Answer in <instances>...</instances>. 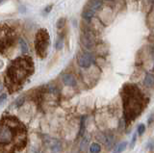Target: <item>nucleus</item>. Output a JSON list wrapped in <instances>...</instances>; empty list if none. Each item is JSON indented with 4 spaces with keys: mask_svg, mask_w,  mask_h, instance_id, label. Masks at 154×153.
<instances>
[{
    "mask_svg": "<svg viewBox=\"0 0 154 153\" xmlns=\"http://www.w3.org/2000/svg\"><path fill=\"white\" fill-rule=\"evenodd\" d=\"M24 101H25V97L24 96H20V97H18L17 99H16V101L14 102V106L16 107V108H18V107H20L23 105Z\"/></svg>",
    "mask_w": 154,
    "mask_h": 153,
    "instance_id": "obj_19",
    "label": "nucleus"
},
{
    "mask_svg": "<svg viewBox=\"0 0 154 153\" xmlns=\"http://www.w3.org/2000/svg\"><path fill=\"white\" fill-rule=\"evenodd\" d=\"M52 8H53L52 5H48L47 7L45 8V10H43V14H45V15H47V14H49L51 12V10H52Z\"/></svg>",
    "mask_w": 154,
    "mask_h": 153,
    "instance_id": "obj_23",
    "label": "nucleus"
},
{
    "mask_svg": "<svg viewBox=\"0 0 154 153\" xmlns=\"http://www.w3.org/2000/svg\"><path fill=\"white\" fill-rule=\"evenodd\" d=\"M153 70H154V66H153Z\"/></svg>",
    "mask_w": 154,
    "mask_h": 153,
    "instance_id": "obj_29",
    "label": "nucleus"
},
{
    "mask_svg": "<svg viewBox=\"0 0 154 153\" xmlns=\"http://www.w3.org/2000/svg\"><path fill=\"white\" fill-rule=\"evenodd\" d=\"M19 44H20V49H21V53L23 55H26L28 53L29 51V48H28V45L25 41H24V40L20 39L19 40Z\"/></svg>",
    "mask_w": 154,
    "mask_h": 153,
    "instance_id": "obj_17",
    "label": "nucleus"
},
{
    "mask_svg": "<svg viewBox=\"0 0 154 153\" xmlns=\"http://www.w3.org/2000/svg\"><path fill=\"white\" fill-rule=\"evenodd\" d=\"M62 80H63V82H64V84L69 86V87H74L76 85V79L74 76L70 73H66L63 75Z\"/></svg>",
    "mask_w": 154,
    "mask_h": 153,
    "instance_id": "obj_8",
    "label": "nucleus"
},
{
    "mask_svg": "<svg viewBox=\"0 0 154 153\" xmlns=\"http://www.w3.org/2000/svg\"><path fill=\"white\" fill-rule=\"evenodd\" d=\"M85 132V117L82 118L81 124H80V131H79V137H83Z\"/></svg>",
    "mask_w": 154,
    "mask_h": 153,
    "instance_id": "obj_20",
    "label": "nucleus"
},
{
    "mask_svg": "<svg viewBox=\"0 0 154 153\" xmlns=\"http://www.w3.org/2000/svg\"><path fill=\"white\" fill-rule=\"evenodd\" d=\"M143 96L141 90L134 84H126L122 89V101L124 121L126 123L133 121L143 110Z\"/></svg>",
    "mask_w": 154,
    "mask_h": 153,
    "instance_id": "obj_3",
    "label": "nucleus"
},
{
    "mask_svg": "<svg viewBox=\"0 0 154 153\" xmlns=\"http://www.w3.org/2000/svg\"><path fill=\"white\" fill-rule=\"evenodd\" d=\"M17 40L14 28L7 23H0V54H5L14 45Z\"/></svg>",
    "mask_w": 154,
    "mask_h": 153,
    "instance_id": "obj_4",
    "label": "nucleus"
},
{
    "mask_svg": "<svg viewBox=\"0 0 154 153\" xmlns=\"http://www.w3.org/2000/svg\"><path fill=\"white\" fill-rule=\"evenodd\" d=\"M57 29L59 32L61 31H65L66 30V20L65 17H61L57 21Z\"/></svg>",
    "mask_w": 154,
    "mask_h": 153,
    "instance_id": "obj_14",
    "label": "nucleus"
},
{
    "mask_svg": "<svg viewBox=\"0 0 154 153\" xmlns=\"http://www.w3.org/2000/svg\"><path fill=\"white\" fill-rule=\"evenodd\" d=\"M94 55L88 51L82 52L77 57V64L82 69H89L94 64Z\"/></svg>",
    "mask_w": 154,
    "mask_h": 153,
    "instance_id": "obj_7",
    "label": "nucleus"
},
{
    "mask_svg": "<svg viewBox=\"0 0 154 153\" xmlns=\"http://www.w3.org/2000/svg\"><path fill=\"white\" fill-rule=\"evenodd\" d=\"M126 146H127V142H120V143H119V145L115 147L113 153H122L124 151L125 148H126Z\"/></svg>",
    "mask_w": 154,
    "mask_h": 153,
    "instance_id": "obj_15",
    "label": "nucleus"
},
{
    "mask_svg": "<svg viewBox=\"0 0 154 153\" xmlns=\"http://www.w3.org/2000/svg\"><path fill=\"white\" fill-rule=\"evenodd\" d=\"M136 140H137V134L135 133L134 135H133V138H132V140H131V145H130V146L133 147L135 145V142H136Z\"/></svg>",
    "mask_w": 154,
    "mask_h": 153,
    "instance_id": "obj_24",
    "label": "nucleus"
},
{
    "mask_svg": "<svg viewBox=\"0 0 154 153\" xmlns=\"http://www.w3.org/2000/svg\"><path fill=\"white\" fill-rule=\"evenodd\" d=\"M94 15H95V12L91 10V9L88 7L82 12V17H83V20L86 21H91V20H93V17H94Z\"/></svg>",
    "mask_w": 154,
    "mask_h": 153,
    "instance_id": "obj_10",
    "label": "nucleus"
},
{
    "mask_svg": "<svg viewBox=\"0 0 154 153\" xmlns=\"http://www.w3.org/2000/svg\"><path fill=\"white\" fill-rule=\"evenodd\" d=\"M143 84L144 86H146L147 88H151L154 86V75L151 73H146V77L143 80Z\"/></svg>",
    "mask_w": 154,
    "mask_h": 153,
    "instance_id": "obj_11",
    "label": "nucleus"
},
{
    "mask_svg": "<svg viewBox=\"0 0 154 153\" xmlns=\"http://www.w3.org/2000/svg\"><path fill=\"white\" fill-rule=\"evenodd\" d=\"M153 119H154V113L151 114V116L148 118V123H151L153 121Z\"/></svg>",
    "mask_w": 154,
    "mask_h": 153,
    "instance_id": "obj_25",
    "label": "nucleus"
},
{
    "mask_svg": "<svg viewBox=\"0 0 154 153\" xmlns=\"http://www.w3.org/2000/svg\"><path fill=\"white\" fill-rule=\"evenodd\" d=\"M89 141H90L89 137H83V139H82L81 143H80V149L82 151L86 150L87 146H88V145H89Z\"/></svg>",
    "mask_w": 154,
    "mask_h": 153,
    "instance_id": "obj_18",
    "label": "nucleus"
},
{
    "mask_svg": "<svg viewBox=\"0 0 154 153\" xmlns=\"http://www.w3.org/2000/svg\"><path fill=\"white\" fill-rule=\"evenodd\" d=\"M7 99V94L6 93H2L0 94V105H2Z\"/></svg>",
    "mask_w": 154,
    "mask_h": 153,
    "instance_id": "obj_22",
    "label": "nucleus"
},
{
    "mask_svg": "<svg viewBox=\"0 0 154 153\" xmlns=\"http://www.w3.org/2000/svg\"><path fill=\"white\" fill-rule=\"evenodd\" d=\"M149 2H151V3H154V0H149Z\"/></svg>",
    "mask_w": 154,
    "mask_h": 153,
    "instance_id": "obj_27",
    "label": "nucleus"
},
{
    "mask_svg": "<svg viewBox=\"0 0 154 153\" xmlns=\"http://www.w3.org/2000/svg\"><path fill=\"white\" fill-rule=\"evenodd\" d=\"M28 142L27 128L14 115H4L0 119V153H17Z\"/></svg>",
    "mask_w": 154,
    "mask_h": 153,
    "instance_id": "obj_1",
    "label": "nucleus"
},
{
    "mask_svg": "<svg viewBox=\"0 0 154 153\" xmlns=\"http://www.w3.org/2000/svg\"><path fill=\"white\" fill-rule=\"evenodd\" d=\"M50 46V36L48 30L45 28L38 29L35 36V50L37 55L43 59L47 55Z\"/></svg>",
    "mask_w": 154,
    "mask_h": 153,
    "instance_id": "obj_5",
    "label": "nucleus"
},
{
    "mask_svg": "<svg viewBox=\"0 0 154 153\" xmlns=\"http://www.w3.org/2000/svg\"><path fill=\"white\" fill-rule=\"evenodd\" d=\"M102 5H103L102 0H90L88 4V8H90L91 10H93L94 12H97L101 9Z\"/></svg>",
    "mask_w": 154,
    "mask_h": 153,
    "instance_id": "obj_9",
    "label": "nucleus"
},
{
    "mask_svg": "<svg viewBox=\"0 0 154 153\" xmlns=\"http://www.w3.org/2000/svg\"><path fill=\"white\" fill-rule=\"evenodd\" d=\"M146 131V125H144L143 123H141L140 125L138 126V130H137V133L139 134L140 136H142L143 134Z\"/></svg>",
    "mask_w": 154,
    "mask_h": 153,
    "instance_id": "obj_21",
    "label": "nucleus"
},
{
    "mask_svg": "<svg viewBox=\"0 0 154 153\" xmlns=\"http://www.w3.org/2000/svg\"><path fill=\"white\" fill-rule=\"evenodd\" d=\"M5 1V0H0V4H1L2 2H4Z\"/></svg>",
    "mask_w": 154,
    "mask_h": 153,
    "instance_id": "obj_28",
    "label": "nucleus"
},
{
    "mask_svg": "<svg viewBox=\"0 0 154 153\" xmlns=\"http://www.w3.org/2000/svg\"><path fill=\"white\" fill-rule=\"evenodd\" d=\"M2 90H3V85H2L1 83H0V93L2 92Z\"/></svg>",
    "mask_w": 154,
    "mask_h": 153,
    "instance_id": "obj_26",
    "label": "nucleus"
},
{
    "mask_svg": "<svg viewBox=\"0 0 154 153\" xmlns=\"http://www.w3.org/2000/svg\"><path fill=\"white\" fill-rule=\"evenodd\" d=\"M81 44L87 49H93L95 45V36L91 29H84L81 35Z\"/></svg>",
    "mask_w": 154,
    "mask_h": 153,
    "instance_id": "obj_6",
    "label": "nucleus"
},
{
    "mask_svg": "<svg viewBox=\"0 0 154 153\" xmlns=\"http://www.w3.org/2000/svg\"><path fill=\"white\" fill-rule=\"evenodd\" d=\"M103 142L106 147L111 148V146L113 145V142H114V137L112 135H110V134L103 136Z\"/></svg>",
    "mask_w": 154,
    "mask_h": 153,
    "instance_id": "obj_12",
    "label": "nucleus"
},
{
    "mask_svg": "<svg viewBox=\"0 0 154 153\" xmlns=\"http://www.w3.org/2000/svg\"><path fill=\"white\" fill-rule=\"evenodd\" d=\"M101 151V146L99 143L94 142L90 145V153H100Z\"/></svg>",
    "mask_w": 154,
    "mask_h": 153,
    "instance_id": "obj_16",
    "label": "nucleus"
},
{
    "mask_svg": "<svg viewBox=\"0 0 154 153\" xmlns=\"http://www.w3.org/2000/svg\"><path fill=\"white\" fill-rule=\"evenodd\" d=\"M50 149H51V153H61V151H62V145H61V142L55 141L53 143H51Z\"/></svg>",
    "mask_w": 154,
    "mask_h": 153,
    "instance_id": "obj_13",
    "label": "nucleus"
},
{
    "mask_svg": "<svg viewBox=\"0 0 154 153\" xmlns=\"http://www.w3.org/2000/svg\"><path fill=\"white\" fill-rule=\"evenodd\" d=\"M35 70V66L31 57L22 55L17 57L8 66L5 73V86L10 93L20 90Z\"/></svg>",
    "mask_w": 154,
    "mask_h": 153,
    "instance_id": "obj_2",
    "label": "nucleus"
}]
</instances>
